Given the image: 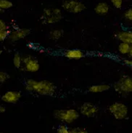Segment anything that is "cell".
<instances>
[{
  "instance_id": "19",
  "label": "cell",
  "mask_w": 132,
  "mask_h": 133,
  "mask_svg": "<svg viewBox=\"0 0 132 133\" xmlns=\"http://www.w3.org/2000/svg\"><path fill=\"white\" fill-rule=\"evenodd\" d=\"M10 30H0V40L1 42H4V40L9 37V35L10 34Z\"/></svg>"
},
{
  "instance_id": "24",
  "label": "cell",
  "mask_w": 132,
  "mask_h": 133,
  "mask_svg": "<svg viewBox=\"0 0 132 133\" xmlns=\"http://www.w3.org/2000/svg\"><path fill=\"white\" fill-rule=\"evenodd\" d=\"M111 3L117 9H121L123 5V0H110Z\"/></svg>"
},
{
  "instance_id": "18",
  "label": "cell",
  "mask_w": 132,
  "mask_h": 133,
  "mask_svg": "<svg viewBox=\"0 0 132 133\" xmlns=\"http://www.w3.org/2000/svg\"><path fill=\"white\" fill-rule=\"evenodd\" d=\"M13 6V4L9 0H0V9L7 10Z\"/></svg>"
},
{
  "instance_id": "25",
  "label": "cell",
  "mask_w": 132,
  "mask_h": 133,
  "mask_svg": "<svg viewBox=\"0 0 132 133\" xmlns=\"http://www.w3.org/2000/svg\"><path fill=\"white\" fill-rule=\"evenodd\" d=\"M9 29L7 23L3 20H0V30H7Z\"/></svg>"
},
{
  "instance_id": "8",
  "label": "cell",
  "mask_w": 132,
  "mask_h": 133,
  "mask_svg": "<svg viewBox=\"0 0 132 133\" xmlns=\"http://www.w3.org/2000/svg\"><path fill=\"white\" fill-rule=\"evenodd\" d=\"M99 111L98 107L90 102L84 103L80 107V114L88 118H92L95 116Z\"/></svg>"
},
{
  "instance_id": "21",
  "label": "cell",
  "mask_w": 132,
  "mask_h": 133,
  "mask_svg": "<svg viewBox=\"0 0 132 133\" xmlns=\"http://www.w3.org/2000/svg\"><path fill=\"white\" fill-rule=\"evenodd\" d=\"M9 79H10V75L7 74V72H4V71L0 72V83H1V84H3V83H4Z\"/></svg>"
},
{
  "instance_id": "20",
  "label": "cell",
  "mask_w": 132,
  "mask_h": 133,
  "mask_svg": "<svg viewBox=\"0 0 132 133\" xmlns=\"http://www.w3.org/2000/svg\"><path fill=\"white\" fill-rule=\"evenodd\" d=\"M71 130L68 129V127L65 124H62L57 129V133H70Z\"/></svg>"
},
{
  "instance_id": "6",
  "label": "cell",
  "mask_w": 132,
  "mask_h": 133,
  "mask_svg": "<svg viewBox=\"0 0 132 133\" xmlns=\"http://www.w3.org/2000/svg\"><path fill=\"white\" fill-rule=\"evenodd\" d=\"M40 65L38 60L32 55H25L23 56V65L22 71L31 73H35L39 70Z\"/></svg>"
},
{
  "instance_id": "29",
  "label": "cell",
  "mask_w": 132,
  "mask_h": 133,
  "mask_svg": "<svg viewBox=\"0 0 132 133\" xmlns=\"http://www.w3.org/2000/svg\"><path fill=\"white\" fill-rule=\"evenodd\" d=\"M0 133H7V132H1Z\"/></svg>"
},
{
  "instance_id": "15",
  "label": "cell",
  "mask_w": 132,
  "mask_h": 133,
  "mask_svg": "<svg viewBox=\"0 0 132 133\" xmlns=\"http://www.w3.org/2000/svg\"><path fill=\"white\" fill-rule=\"evenodd\" d=\"M63 36V31L61 29H54L52 30L50 32L49 37L50 39L56 41L60 39L62 36Z\"/></svg>"
},
{
  "instance_id": "3",
  "label": "cell",
  "mask_w": 132,
  "mask_h": 133,
  "mask_svg": "<svg viewBox=\"0 0 132 133\" xmlns=\"http://www.w3.org/2000/svg\"><path fill=\"white\" fill-rule=\"evenodd\" d=\"M62 18V12L60 9L50 7L44 10L43 13L41 16V20L43 23L50 25L60 21Z\"/></svg>"
},
{
  "instance_id": "4",
  "label": "cell",
  "mask_w": 132,
  "mask_h": 133,
  "mask_svg": "<svg viewBox=\"0 0 132 133\" xmlns=\"http://www.w3.org/2000/svg\"><path fill=\"white\" fill-rule=\"evenodd\" d=\"M114 90L121 95L132 93V76H123L113 84Z\"/></svg>"
},
{
  "instance_id": "22",
  "label": "cell",
  "mask_w": 132,
  "mask_h": 133,
  "mask_svg": "<svg viewBox=\"0 0 132 133\" xmlns=\"http://www.w3.org/2000/svg\"><path fill=\"white\" fill-rule=\"evenodd\" d=\"M124 18L129 23H132V8H130L124 12Z\"/></svg>"
},
{
  "instance_id": "2",
  "label": "cell",
  "mask_w": 132,
  "mask_h": 133,
  "mask_svg": "<svg viewBox=\"0 0 132 133\" xmlns=\"http://www.w3.org/2000/svg\"><path fill=\"white\" fill-rule=\"evenodd\" d=\"M80 114L78 111L73 108L69 109H57L53 112L54 119L62 122L71 124L79 118Z\"/></svg>"
},
{
  "instance_id": "27",
  "label": "cell",
  "mask_w": 132,
  "mask_h": 133,
  "mask_svg": "<svg viewBox=\"0 0 132 133\" xmlns=\"http://www.w3.org/2000/svg\"><path fill=\"white\" fill-rule=\"evenodd\" d=\"M5 111H6V107L4 105H1L0 106V113L1 114H3Z\"/></svg>"
},
{
  "instance_id": "26",
  "label": "cell",
  "mask_w": 132,
  "mask_h": 133,
  "mask_svg": "<svg viewBox=\"0 0 132 133\" xmlns=\"http://www.w3.org/2000/svg\"><path fill=\"white\" fill-rule=\"evenodd\" d=\"M123 63H125L126 65H129L130 67H131L132 68V60L131 59H125L124 61H123Z\"/></svg>"
},
{
  "instance_id": "17",
  "label": "cell",
  "mask_w": 132,
  "mask_h": 133,
  "mask_svg": "<svg viewBox=\"0 0 132 133\" xmlns=\"http://www.w3.org/2000/svg\"><path fill=\"white\" fill-rule=\"evenodd\" d=\"M13 64L16 68H21L23 65V57L19 53H15L13 57Z\"/></svg>"
},
{
  "instance_id": "1",
  "label": "cell",
  "mask_w": 132,
  "mask_h": 133,
  "mask_svg": "<svg viewBox=\"0 0 132 133\" xmlns=\"http://www.w3.org/2000/svg\"><path fill=\"white\" fill-rule=\"evenodd\" d=\"M25 88L29 92H35L42 96H50L54 94L56 86L53 82L48 80L36 81L29 79L25 83Z\"/></svg>"
},
{
  "instance_id": "31",
  "label": "cell",
  "mask_w": 132,
  "mask_h": 133,
  "mask_svg": "<svg viewBox=\"0 0 132 133\" xmlns=\"http://www.w3.org/2000/svg\"><path fill=\"white\" fill-rule=\"evenodd\" d=\"M75 1H79V0H75Z\"/></svg>"
},
{
  "instance_id": "11",
  "label": "cell",
  "mask_w": 132,
  "mask_h": 133,
  "mask_svg": "<svg viewBox=\"0 0 132 133\" xmlns=\"http://www.w3.org/2000/svg\"><path fill=\"white\" fill-rule=\"evenodd\" d=\"M116 39L120 41L121 42L132 43V31H121L116 33L115 34Z\"/></svg>"
},
{
  "instance_id": "7",
  "label": "cell",
  "mask_w": 132,
  "mask_h": 133,
  "mask_svg": "<svg viewBox=\"0 0 132 133\" xmlns=\"http://www.w3.org/2000/svg\"><path fill=\"white\" fill-rule=\"evenodd\" d=\"M62 7L68 12L78 14L85 10V4L81 2L75 0H65L62 4Z\"/></svg>"
},
{
  "instance_id": "14",
  "label": "cell",
  "mask_w": 132,
  "mask_h": 133,
  "mask_svg": "<svg viewBox=\"0 0 132 133\" xmlns=\"http://www.w3.org/2000/svg\"><path fill=\"white\" fill-rule=\"evenodd\" d=\"M110 7L106 2H100L94 7V12L99 15H105L108 13Z\"/></svg>"
},
{
  "instance_id": "23",
  "label": "cell",
  "mask_w": 132,
  "mask_h": 133,
  "mask_svg": "<svg viewBox=\"0 0 132 133\" xmlns=\"http://www.w3.org/2000/svg\"><path fill=\"white\" fill-rule=\"evenodd\" d=\"M72 133H88L87 130L83 127H74L71 130Z\"/></svg>"
},
{
  "instance_id": "28",
  "label": "cell",
  "mask_w": 132,
  "mask_h": 133,
  "mask_svg": "<svg viewBox=\"0 0 132 133\" xmlns=\"http://www.w3.org/2000/svg\"><path fill=\"white\" fill-rule=\"evenodd\" d=\"M128 56H129L130 58H132V43L131 44L130 51H129V55H128Z\"/></svg>"
},
{
  "instance_id": "13",
  "label": "cell",
  "mask_w": 132,
  "mask_h": 133,
  "mask_svg": "<svg viewBox=\"0 0 132 133\" xmlns=\"http://www.w3.org/2000/svg\"><path fill=\"white\" fill-rule=\"evenodd\" d=\"M110 87L107 84H95L92 85L88 88V91L91 93H100L103 92L105 91L110 90Z\"/></svg>"
},
{
  "instance_id": "9",
  "label": "cell",
  "mask_w": 132,
  "mask_h": 133,
  "mask_svg": "<svg viewBox=\"0 0 132 133\" xmlns=\"http://www.w3.org/2000/svg\"><path fill=\"white\" fill-rule=\"evenodd\" d=\"M21 97V92L19 91H7L1 97L4 103L15 104L18 103Z\"/></svg>"
},
{
  "instance_id": "5",
  "label": "cell",
  "mask_w": 132,
  "mask_h": 133,
  "mask_svg": "<svg viewBox=\"0 0 132 133\" xmlns=\"http://www.w3.org/2000/svg\"><path fill=\"white\" fill-rule=\"evenodd\" d=\"M109 111L116 120H123L128 116L129 109L124 103L115 102L110 105Z\"/></svg>"
},
{
  "instance_id": "30",
  "label": "cell",
  "mask_w": 132,
  "mask_h": 133,
  "mask_svg": "<svg viewBox=\"0 0 132 133\" xmlns=\"http://www.w3.org/2000/svg\"><path fill=\"white\" fill-rule=\"evenodd\" d=\"M70 133H72V132H71V131H70Z\"/></svg>"
},
{
  "instance_id": "10",
  "label": "cell",
  "mask_w": 132,
  "mask_h": 133,
  "mask_svg": "<svg viewBox=\"0 0 132 133\" xmlns=\"http://www.w3.org/2000/svg\"><path fill=\"white\" fill-rule=\"evenodd\" d=\"M31 33L29 29H16L12 30L9 35L8 39L12 42H17L18 40L25 38Z\"/></svg>"
},
{
  "instance_id": "16",
  "label": "cell",
  "mask_w": 132,
  "mask_h": 133,
  "mask_svg": "<svg viewBox=\"0 0 132 133\" xmlns=\"http://www.w3.org/2000/svg\"><path fill=\"white\" fill-rule=\"evenodd\" d=\"M131 44L126 43V42H121L118 44V52L123 55H129L130 51Z\"/></svg>"
},
{
  "instance_id": "12",
  "label": "cell",
  "mask_w": 132,
  "mask_h": 133,
  "mask_svg": "<svg viewBox=\"0 0 132 133\" xmlns=\"http://www.w3.org/2000/svg\"><path fill=\"white\" fill-rule=\"evenodd\" d=\"M65 56L71 60H80L84 58V54L80 50H68L65 52Z\"/></svg>"
}]
</instances>
